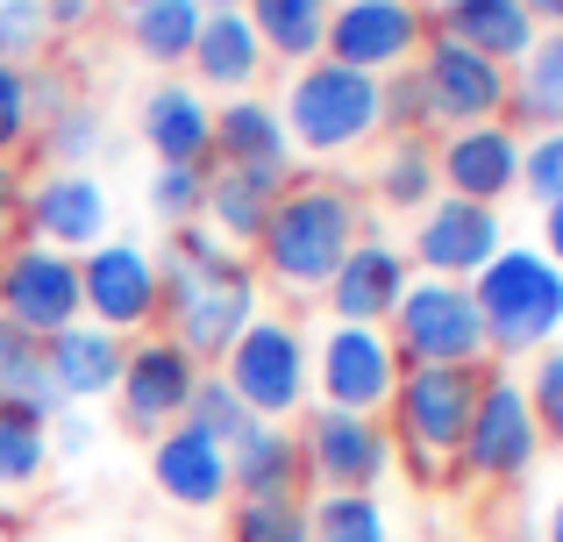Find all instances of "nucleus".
Segmentation results:
<instances>
[{
	"instance_id": "nucleus-7",
	"label": "nucleus",
	"mask_w": 563,
	"mask_h": 542,
	"mask_svg": "<svg viewBox=\"0 0 563 542\" xmlns=\"http://www.w3.org/2000/svg\"><path fill=\"white\" fill-rule=\"evenodd\" d=\"M542 429L528 414V392H521V372L507 364H485V386H478V407H471V429L456 443V464L450 472L464 486H521L528 472L542 464Z\"/></svg>"
},
{
	"instance_id": "nucleus-24",
	"label": "nucleus",
	"mask_w": 563,
	"mask_h": 542,
	"mask_svg": "<svg viewBox=\"0 0 563 542\" xmlns=\"http://www.w3.org/2000/svg\"><path fill=\"white\" fill-rule=\"evenodd\" d=\"M264 65H272V57H264L257 29L243 22V8H221V14L200 22V43H192V57H186V79L200 86L207 100H235V93H257Z\"/></svg>"
},
{
	"instance_id": "nucleus-22",
	"label": "nucleus",
	"mask_w": 563,
	"mask_h": 542,
	"mask_svg": "<svg viewBox=\"0 0 563 542\" xmlns=\"http://www.w3.org/2000/svg\"><path fill=\"white\" fill-rule=\"evenodd\" d=\"M151 486L172 507H186V515H214L229 500V450L179 421V429L151 435Z\"/></svg>"
},
{
	"instance_id": "nucleus-30",
	"label": "nucleus",
	"mask_w": 563,
	"mask_h": 542,
	"mask_svg": "<svg viewBox=\"0 0 563 542\" xmlns=\"http://www.w3.org/2000/svg\"><path fill=\"white\" fill-rule=\"evenodd\" d=\"M507 122L521 129V136L563 129V29H542L536 51L507 71Z\"/></svg>"
},
{
	"instance_id": "nucleus-25",
	"label": "nucleus",
	"mask_w": 563,
	"mask_h": 542,
	"mask_svg": "<svg viewBox=\"0 0 563 542\" xmlns=\"http://www.w3.org/2000/svg\"><path fill=\"white\" fill-rule=\"evenodd\" d=\"M428 22H435V36L493 57L499 71H514L528 51H536V36H542V22H536L528 0H450V8H435Z\"/></svg>"
},
{
	"instance_id": "nucleus-10",
	"label": "nucleus",
	"mask_w": 563,
	"mask_h": 542,
	"mask_svg": "<svg viewBox=\"0 0 563 542\" xmlns=\"http://www.w3.org/2000/svg\"><path fill=\"white\" fill-rule=\"evenodd\" d=\"M385 335H393L399 364H478V372L493 364L478 300H471V286H456V278H421L413 272V286L399 292Z\"/></svg>"
},
{
	"instance_id": "nucleus-39",
	"label": "nucleus",
	"mask_w": 563,
	"mask_h": 542,
	"mask_svg": "<svg viewBox=\"0 0 563 542\" xmlns=\"http://www.w3.org/2000/svg\"><path fill=\"white\" fill-rule=\"evenodd\" d=\"M378 136H428V100H421V71H385L378 79Z\"/></svg>"
},
{
	"instance_id": "nucleus-3",
	"label": "nucleus",
	"mask_w": 563,
	"mask_h": 542,
	"mask_svg": "<svg viewBox=\"0 0 563 542\" xmlns=\"http://www.w3.org/2000/svg\"><path fill=\"white\" fill-rule=\"evenodd\" d=\"M471 300L485 321V350L507 372L563 343V265H550L528 236H507V251L471 278Z\"/></svg>"
},
{
	"instance_id": "nucleus-16",
	"label": "nucleus",
	"mask_w": 563,
	"mask_h": 542,
	"mask_svg": "<svg viewBox=\"0 0 563 542\" xmlns=\"http://www.w3.org/2000/svg\"><path fill=\"white\" fill-rule=\"evenodd\" d=\"M421 43H428L421 0H335L321 57L364 71V79H385V71H407L421 57Z\"/></svg>"
},
{
	"instance_id": "nucleus-15",
	"label": "nucleus",
	"mask_w": 563,
	"mask_h": 542,
	"mask_svg": "<svg viewBox=\"0 0 563 542\" xmlns=\"http://www.w3.org/2000/svg\"><path fill=\"white\" fill-rule=\"evenodd\" d=\"M22 236L43 243V251L86 257L93 243L114 236V193L100 172H51L43 165L22 193Z\"/></svg>"
},
{
	"instance_id": "nucleus-11",
	"label": "nucleus",
	"mask_w": 563,
	"mask_h": 542,
	"mask_svg": "<svg viewBox=\"0 0 563 542\" xmlns=\"http://www.w3.org/2000/svg\"><path fill=\"white\" fill-rule=\"evenodd\" d=\"M399 350L385 329H350V321H321L314 335V407H343V414H385L399 386Z\"/></svg>"
},
{
	"instance_id": "nucleus-52",
	"label": "nucleus",
	"mask_w": 563,
	"mask_h": 542,
	"mask_svg": "<svg viewBox=\"0 0 563 542\" xmlns=\"http://www.w3.org/2000/svg\"><path fill=\"white\" fill-rule=\"evenodd\" d=\"M278 542H307V521H300V529H292V535H278Z\"/></svg>"
},
{
	"instance_id": "nucleus-45",
	"label": "nucleus",
	"mask_w": 563,
	"mask_h": 542,
	"mask_svg": "<svg viewBox=\"0 0 563 542\" xmlns=\"http://www.w3.org/2000/svg\"><path fill=\"white\" fill-rule=\"evenodd\" d=\"M22 193H29V172L22 157H0V251L22 236Z\"/></svg>"
},
{
	"instance_id": "nucleus-18",
	"label": "nucleus",
	"mask_w": 563,
	"mask_h": 542,
	"mask_svg": "<svg viewBox=\"0 0 563 542\" xmlns=\"http://www.w3.org/2000/svg\"><path fill=\"white\" fill-rule=\"evenodd\" d=\"M435 179H442V193H456V200L507 208V200L521 193V129L499 114V122L435 136Z\"/></svg>"
},
{
	"instance_id": "nucleus-50",
	"label": "nucleus",
	"mask_w": 563,
	"mask_h": 542,
	"mask_svg": "<svg viewBox=\"0 0 563 542\" xmlns=\"http://www.w3.org/2000/svg\"><path fill=\"white\" fill-rule=\"evenodd\" d=\"M542 542H563V493H556L550 515H542Z\"/></svg>"
},
{
	"instance_id": "nucleus-9",
	"label": "nucleus",
	"mask_w": 563,
	"mask_h": 542,
	"mask_svg": "<svg viewBox=\"0 0 563 542\" xmlns=\"http://www.w3.org/2000/svg\"><path fill=\"white\" fill-rule=\"evenodd\" d=\"M300 435V472L314 493H378L399 472V450L385 435V414H343V407H307L292 421Z\"/></svg>"
},
{
	"instance_id": "nucleus-27",
	"label": "nucleus",
	"mask_w": 563,
	"mask_h": 542,
	"mask_svg": "<svg viewBox=\"0 0 563 542\" xmlns=\"http://www.w3.org/2000/svg\"><path fill=\"white\" fill-rule=\"evenodd\" d=\"M278 193H286V179H257V172H235V165H207L200 222L214 229L235 257H250L257 236H264V222H272V208H278Z\"/></svg>"
},
{
	"instance_id": "nucleus-13",
	"label": "nucleus",
	"mask_w": 563,
	"mask_h": 542,
	"mask_svg": "<svg viewBox=\"0 0 563 542\" xmlns=\"http://www.w3.org/2000/svg\"><path fill=\"white\" fill-rule=\"evenodd\" d=\"M421 71V100H428V136H450V129H478V122H499L507 114V71L493 57L464 51V43L435 36L428 22V43L413 57Z\"/></svg>"
},
{
	"instance_id": "nucleus-29",
	"label": "nucleus",
	"mask_w": 563,
	"mask_h": 542,
	"mask_svg": "<svg viewBox=\"0 0 563 542\" xmlns=\"http://www.w3.org/2000/svg\"><path fill=\"white\" fill-rule=\"evenodd\" d=\"M200 22H207L200 0H151V8L122 14V36H129V51H136L157 79H179L192 43H200Z\"/></svg>"
},
{
	"instance_id": "nucleus-41",
	"label": "nucleus",
	"mask_w": 563,
	"mask_h": 542,
	"mask_svg": "<svg viewBox=\"0 0 563 542\" xmlns=\"http://www.w3.org/2000/svg\"><path fill=\"white\" fill-rule=\"evenodd\" d=\"M43 8L36 0H0V65H43Z\"/></svg>"
},
{
	"instance_id": "nucleus-40",
	"label": "nucleus",
	"mask_w": 563,
	"mask_h": 542,
	"mask_svg": "<svg viewBox=\"0 0 563 542\" xmlns=\"http://www.w3.org/2000/svg\"><path fill=\"white\" fill-rule=\"evenodd\" d=\"M521 193L536 200V208L563 200V129H536V136H521Z\"/></svg>"
},
{
	"instance_id": "nucleus-23",
	"label": "nucleus",
	"mask_w": 563,
	"mask_h": 542,
	"mask_svg": "<svg viewBox=\"0 0 563 542\" xmlns=\"http://www.w3.org/2000/svg\"><path fill=\"white\" fill-rule=\"evenodd\" d=\"M43 364H51V386H57L65 407H100L122 386L129 343L108 335V329H93V321H71V329H57L51 343H43Z\"/></svg>"
},
{
	"instance_id": "nucleus-14",
	"label": "nucleus",
	"mask_w": 563,
	"mask_h": 542,
	"mask_svg": "<svg viewBox=\"0 0 563 542\" xmlns=\"http://www.w3.org/2000/svg\"><path fill=\"white\" fill-rule=\"evenodd\" d=\"M200 372H207V364L186 357L165 329L136 335V343H129V364H122V386H114V414H122V429L143 435V443L165 435V429H179L186 407H192V386H200Z\"/></svg>"
},
{
	"instance_id": "nucleus-42",
	"label": "nucleus",
	"mask_w": 563,
	"mask_h": 542,
	"mask_svg": "<svg viewBox=\"0 0 563 542\" xmlns=\"http://www.w3.org/2000/svg\"><path fill=\"white\" fill-rule=\"evenodd\" d=\"M36 143V114H29V65H0V157H22Z\"/></svg>"
},
{
	"instance_id": "nucleus-1",
	"label": "nucleus",
	"mask_w": 563,
	"mask_h": 542,
	"mask_svg": "<svg viewBox=\"0 0 563 542\" xmlns=\"http://www.w3.org/2000/svg\"><path fill=\"white\" fill-rule=\"evenodd\" d=\"M157 265H165V321H157V329H165L186 357H200L207 372H214V364L229 357L235 335L264 314L257 265L235 257L207 222L172 229V243L157 251Z\"/></svg>"
},
{
	"instance_id": "nucleus-6",
	"label": "nucleus",
	"mask_w": 563,
	"mask_h": 542,
	"mask_svg": "<svg viewBox=\"0 0 563 542\" xmlns=\"http://www.w3.org/2000/svg\"><path fill=\"white\" fill-rule=\"evenodd\" d=\"M229 378V392L250 407V421H292L314 407V335L300 329V314H257L229 343V357L214 364Z\"/></svg>"
},
{
	"instance_id": "nucleus-33",
	"label": "nucleus",
	"mask_w": 563,
	"mask_h": 542,
	"mask_svg": "<svg viewBox=\"0 0 563 542\" xmlns=\"http://www.w3.org/2000/svg\"><path fill=\"white\" fill-rule=\"evenodd\" d=\"M300 521H307V542H393L385 493H307Z\"/></svg>"
},
{
	"instance_id": "nucleus-2",
	"label": "nucleus",
	"mask_w": 563,
	"mask_h": 542,
	"mask_svg": "<svg viewBox=\"0 0 563 542\" xmlns=\"http://www.w3.org/2000/svg\"><path fill=\"white\" fill-rule=\"evenodd\" d=\"M364 229H372V200L350 179H335V172H307V179H286L257 251H250V265H257V278L272 292H286V300H321V286L357 251Z\"/></svg>"
},
{
	"instance_id": "nucleus-19",
	"label": "nucleus",
	"mask_w": 563,
	"mask_h": 542,
	"mask_svg": "<svg viewBox=\"0 0 563 542\" xmlns=\"http://www.w3.org/2000/svg\"><path fill=\"white\" fill-rule=\"evenodd\" d=\"M407 286H413L407 251H399L393 236H378V229H364L357 251L335 265L329 286H321V307H329V321H350V329H385Z\"/></svg>"
},
{
	"instance_id": "nucleus-32",
	"label": "nucleus",
	"mask_w": 563,
	"mask_h": 542,
	"mask_svg": "<svg viewBox=\"0 0 563 542\" xmlns=\"http://www.w3.org/2000/svg\"><path fill=\"white\" fill-rule=\"evenodd\" d=\"M0 400L36 414L43 429L65 414V400H57V386H51V364H43V335L14 329V321H0Z\"/></svg>"
},
{
	"instance_id": "nucleus-4",
	"label": "nucleus",
	"mask_w": 563,
	"mask_h": 542,
	"mask_svg": "<svg viewBox=\"0 0 563 542\" xmlns=\"http://www.w3.org/2000/svg\"><path fill=\"white\" fill-rule=\"evenodd\" d=\"M278 122L292 136V157H314V165H343L364 143H378V79L314 57V65L286 71L278 86Z\"/></svg>"
},
{
	"instance_id": "nucleus-53",
	"label": "nucleus",
	"mask_w": 563,
	"mask_h": 542,
	"mask_svg": "<svg viewBox=\"0 0 563 542\" xmlns=\"http://www.w3.org/2000/svg\"><path fill=\"white\" fill-rule=\"evenodd\" d=\"M114 8H122V14H129V8H151V0H114Z\"/></svg>"
},
{
	"instance_id": "nucleus-31",
	"label": "nucleus",
	"mask_w": 563,
	"mask_h": 542,
	"mask_svg": "<svg viewBox=\"0 0 563 542\" xmlns=\"http://www.w3.org/2000/svg\"><path fill=\"white\" fill-rule=\"evenodd\" d=\"M442 193L435 179V136H385L372 157V200L385 214H421Z\"/></svg>"
},
{
	"instance_id": "nucleus-57",
	"label": "nucleus",
	"mask_w": 563,
	"mask_h": 542,
	"mask_svg": "<svg viewBox=\"0 0 563 542\" xmlns=\"http://www.w3.org/2000/svg\"><path fill=\"white\" fill-rule=\"evenodd\" d=\"M556 350H563V343H556Z\"/></svg>"
},
{
	"instance_id": "nucleus-37",
	"label": "nucleus",
	"mask_w": 563,
	"mask_h": 542,
	"mask_svg": "<svg viewBox=\"0 0 563 542\" xmlns=\"http://www.w3.org/2000/svg\"><path fill=\"white\" fill-rule=\"evenodd\" d=\"M186 429H200L207 443L229 450L235 435L250 429V407L229 392V378H221V372H200V386H192V407H186Z\"/></svg>"
},
{
	"instance_id": "nucleus-36",
	"label": "nucleus",
	"mask_w": 563,
	"mask_h": 542,
	"mask_svg": "<svg viewBox=\"0 0 563 542\" xmlns=\"http://www.w3.org/2000/svg\"><path fill=\"white\" fill-rule=\"evenodd\" d=\"M143 208H151V222H165V229H192L200 208H207V172L200 165H157Z\"/></svg>"
},
{
	"instance_id": "nucleus-35",
	"label": "nucleus",
	"mask_w": 563,
	"mask_h": 542,
	"mask_svg": "<svg viewBox=\"0 0 563 542\" xmlns=\"http://www.w3.org/2000/svg\"><path fill=\"white\" fill-rule=\"evenodd\" d=\"M100 143H108V122H100L93 100H79V108H65L57 122L36 129V151L51 157V172H93Z\"/></svg>"
},
{
	"instance_id": "nucleus-46",
	"label": "nucleus",
	"mask_w": 563,
	"mask_h": 542,
	"mask_svg": "<svg viewBox=\"0 0 563 542\" xmlns=\"http://www.w3.org/2000/svg\"><path fill=\"white\" fill-rule=\"evenodd\" d=\"M43 435H51V464L57 457H86V450H93V414H86V407H65Z\"/></svg>"
},
{
	"instance_id": "nucleus-44",
	"label": "nucleus",
	"mask_w": 563,
	"mask_h": 542,
	"mask_svg": "<svg viewBox=\"0 0 563 542\" xmlns=\"http://www.w3.org/2000/svg\"><path fill=\"white\" fill-rule=\"evenodd\" d=\"M79 79H71L65 65H51V57H43V65H29V114H36V129L43 122H57V114L65 108H79Z\"/></svg>"
},
{
	"instance_id": "nucleus-12",
	"label": "nucleus",
	"mask_w": 563,
	"mask_h": 542,
	"mask_svg": "<svg viewBox=\"0 0 563 542\" xmlns=\"http://www.w3.org/2000/svg\"><path fill=\"white\" fill-rule=\"evenodd\" d=\"M399 251H407V265L421 278H456V286H471V278L507 251V214L478 208V200H456V193H435L413 214V236L399 243Z\"/></svg>"
},
{
	"instance_id": "nucleus-54",
	"label": "nucleus",
	"mask_w": 563,
	"mask_h": 542,
	"mask_svg": "<svg viewBox=\"0 0 563 542\" xmlns=\"http://www.w3.org/2000/svg\"><path fill=\"white\" fill-rule=\"evenodd\" d=\"M421 8H428V14H435V8H450V0H421Z\"/></svg>"
},
{
	"instance_id": "nucleus-56",
	"label": "nucleus",
	"mask_w": 563,
	"mask_h": 542,
	"mask_svg": "<svg viewBox=\"0 0 563 542\" xmlns=\"http://www.w3.org/2000/svg\"><path fill=\"white\" fill-rule=\"evenodd\" d=\"M0 542H8V535H0Z\"/></svg>"
},
{
	"instance_id": "nucleus-20",
	"label": "nucleus",
	"mask_w": 563,
	"mask_h": 542,
	"mask_svg": "<svg viewBox=\"0 0 563 542\" xmlns=\"http://www.w3.org/2000/svg\"><path fill=\"white\" fill-rule=\"evenodd\" d=\"M136 143H151L157 165H214V100L186 79H151L136 100Z\"/></svg>"
},
{
	"instance_id": "nucleus-51",
	"label": "nucleus",
	"mask_w": 563,
	"mask_h": 542,
	"mask_svg": "<svg viewBox=\"0 0 563 542\" xmlns=\"http://www.w3.org/2000/svg\"><path fill=\"white\" fill-rule=\"evenodd\" d=\"M200 8H207V14H221V8H243V0H200Z\"/></svg>"
},
{
	"instance_id": "nucleus-49",
	"label": "nucleus",
	"mask_w": 563,
	"mask_h": 542,
	"mask_svg": "<svg viewBox=\"0 0 563 542\" xmlns=\"http://www.w3.org/2000/svg\"><path fill=\"white\" fill-rule=\"evenodd\" d=\"M528 8H536L542 29H563V0H528Z\"/></svg>"
},
{
	"instance_id": "nucleus-43",
	"label": "nucleus",
	"mask_w": 563,
	"mask_h": 542,
	"mask_svg": "<svg viewBox=\"0 0 563 542\" xmlns=\"http://www.w3.org/2000/svg\"><path fill=\"white\" fill-rule=\"evenodd\" d=\"M300 529V500H229V542H278Z\"/></svg>"
},
{
	"instance_id": "nucleus-47",
	"label": "nucleus",
	"mask_w": 563,
	"mask_h": 542,
	"mask_svg": "<svg viewBox=\"0 0 563 542\" xmlns=\"http://www.w3.org/2000/svg\"><path fill=\"white\" fill-rule=\"evenodd\" d=\"M43 8V29L51 36H86V29L100 22V0H36Z\"/></svg>"
},
{
	"instance_id": "nucleus-21",
	"label": "nucleus",
	"mask_w": 563,
	"mask_h": 542,
	"mask_svg": "<svg viewBox=\"0 0 563 542\" xmlns=\"http://www.w3.org/2000/svg\"><path fill=\"white\" fill-rule=\"evenodd\" d=\"M214 165L235 172H257V179H292V136L278 122V100L272 93H235L214 100Z\"/></svg>"
},
{
	"instance_id": "nucleus-8",
	"label": "nucleus",
	"mask_w": 563,
	"mask_h": 542,
	"mask_svg": "<svg viewBox=\"0 0 563 542\" xmlns=\"http://www.w3.org/2000/svg\"><path fill=\"white\" fill-rule=\"evenodd\" d=\"M79 314L93 321V329L122 335V343L151 335L157 321H165V265H157L151 243H136V236L93 243V251L79 257Z\"/></svg>"
},
{
	"instance_id": "nucleus-48",
	"label": "nucleus",
	"mask_w": 563,
	"mask_h": 542,
	"mask_svg": "<svg viewBox=\"0 0 563 542\" xmlns=\"http://www.w3.org/2000/svg\"><path fill=\"white\" fill-rule=\"evenodd\" d=\"M536 243L542 257H550V265H563V200H550V208H536Z\"/></svg>"
},
{
	"instance_id": "nucleus-55",
	"label": "nucleus",
	"mask_w": 563,
	"mask_h": 542,
	"mask_svg": "<svg viewBox=\"0 0 563 542\" xmlns=\"http://www.w3.org/2000/svg\"><path fill=\"white\" fill-rule=\"evenodd\" d=\"M393 542H407V535H393Z\"/></svg>"
},
{
	"instance_id": "nucleus-38",
	"label": "nucleus",
	"mask_w": 563,
	"mask_h": 542,
	"mask_svg": "<svg viewBox=\"0 0 563 542\" xmlns=\"http://www.w3.org/2000/svg\"><path fill=\"white\" fill-rule=\"evenodd\" d=\"M521 392H528V414H536L542 443L563 450V350H536L521 364Z\"/></svg>"
},
{
	"instance_id": "nucleus-5",
	"label": "nucleus",
	"mask_w": 563,
	"mask_h": 542,
	"mask_svg": "<svg viewBox=\"0 0 563 542\" xmlns=\"http://www.w3.org/2000/svg\"><path fill=\"white\" fill-rule=\"evenodd\" d=\"M485 372L478 364H407L385 407V435H393L399 464H407L421 486H435L456 464V443L471 429V407H478Z\"/></svg>"
},
{
	"instance_id": "nucleus-26",
	"label": "nucleus",
	"mask_w": 563,
	"mask_h": 542,
	"mask_svg": "<svg viewBox=\"0 0 563 542\" xmlns=\"http://www.w3.org/2000/svg\"><path fill=\"white\" fill-rule=\"evenodd\" d=\"M300 435L278 421H250L229 443V500H300Z\"/></svg>"
},
{
	"instance_id": "nucleus-17",
	"label": "nucleus",
	"mask_w": 563,
	"mask_h": 542,
	"mask_svg": "<svg viewBox=\"0 0 563 542\" xmlns=\"http://www.w3.org/2000/svg\"><path fill=\"white\" fill-rule=\"evenodd\" d=\"M0 321L43 335V343H51L57 329H71V321H86L79 314V257L14 236L8 251H0Z\"/></svg>"
},
{
	"instance_id": "nucleus-34",
	"label": "nucleus",
	"mask_w": 563,
	"mask_h": 542,
	"mask_svg": "<svg viewBox=\"0 0 563 542\" xmlns=\"http://www.w3.org/2000/svg\"><path fill=\"white\" fill-rule=\"evenodd\" d=\"M43 472H51V435H43V421L0 400V493H36Z\"/></svg>"
},
{
	"instance_id": "nucleus-28",
	"label": "nucleus",
	"mask_w": 563,
	"mask_h": 542,
	"mask_svg": "<svg viewBox=\"0 0 563 542\" xmlns=\"http://www.w3.org/2000/svg\"><path fill=\"white\" fill-rule=\"evenodd\" d=\"M329 14H335V0H243V22L257 29L264 57L286 65V71H300V65L321 57V43H329Z\"/></svg>"
}]
</instances>
